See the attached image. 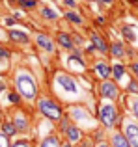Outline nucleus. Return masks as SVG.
<instances>
[{
    "instance_id": "f257e3e1",
    "label": "nucleus",
    "mask_w": 138,
    "mask_h": 147,
    "mask_svg": "<svg viewBox=\"0 0 138 147\" xmlns=\"http://www.w3.org/2000/svg\"><path fill=\"white\" fill-rule=\"evenodd\" d=\"M17 90L19 93L22 95L24 99H34L36 97V82H34V78L28 75V73H19L17 75Z\"/></svg>"
},
{
    "instance_id": "f03ea898",
    "label": "nucleus",
    "mask_w": 138,
    "mask_h": 147,
    "mask_svg": "<svg viewBox=\"0 0 138 147\" xmlns=\"http://www.w3.org/2000/svg\"><path fill=\"white\" fill-rule=\"evenodd\" d=\"M37 106H39L41 114H43L45 117H49L51 121H60V119H62V108H60L56 102H52V100L41 99Z\"/></svg>"
},
{
    "instance_id": "7ed1b4c3",
    "label": "nucleus",
    "mask_w": 138,
    "mask_h": 147,
    "mask_svg": "<svg viewBox=\"0 0 138 147\" xmlns=\"http://www.w3.org/2000/svg\"><path fill=\"white\" fill-rule=\"evenodd\" d=\"M99 119L105 127H112L116 123V108L112 104H103L99 108Z\"/></svg>"
},
{
    "instance_id": "20e7f679",
    "label": "nucleus",
    "mask_w": 138,
    "mask_h": 147,
    "mask_svg": "<svg viewBox=\"0 0 138 147\" xmlns=\"http://www.w3.org/2000/svg\"><path fill=\"white\" fill-rule=\"evenodd\" d=\"M125 138L131 144V147H138V125L133 121L125 123Z\"/></svg>"
},
{
    "instance_id": "39448f33",
    "label": "nucleus",
    "mask_w": 138,
    "mask_h": 147,
    "mask_svg": "<svg viewBox=\"0 0 138 147\" xmlns=\"http://www.w3.org/2000/svg\"><path fill=\"white\" fill-rule=\"evenodd\" d=\"M118 86L116 82H110V80H106V82L101 84V97H106V99H116L118 97Z\"/></svg>"
},
{
    "instance_id": "423d86ee",
    "label": "nucleus",
    "mask_w": 138,
    "mask_h": 147,
    "mask_svg": "<svg viewBox=\"0 0 138 147\" xmlns=\"http://www.w3.org/2000/svg\"><path fill=\"white\" fill-rule=\"evenodd\" d=\"M56 80H58V84H60V86H62L66 91H71V93H75V91H76V82L71 78V76H67V75H60Z\"/></svg>"
},
{
    "instance_id": "0eeeda50",
    "label": "nucleus",
    "mask_w": 138,
    "mask_h": 147,
    "mask_svg": "<svg viewBox=\"0 0 138 147\" xmlns=\"http://www.w3.org/2000/svg\"><path fill=\"white\" fill-rule=\"evenodd\" d=\"M37 45H39L43 50H47V52H51V50L54 49V43H52V39H51V37H47L45 34H39V36H37Z\"/></svg>"
},
{
    "instance_id": "6e6552de",
    "label": "nucleus",
    "mask_w": 138,
    "mask_h": 147,
    "mask_svg": "<svg viewBox=\"0 0 138 147\" xmlns=\"http://www.w3.org/2000/svg\"><path fill=\"white\" fill-rule=\"evenodd\" d=\"M56 41H58L64 49H67V50L73 49V41H71V36H69V34H64V32L58 34V36H56Z\"/></svg>"
},
{
    "instance_id": "1a4fd4ad",
    "label": "nucleus",
    "mask_w": 138,
    "mask_h": 147,
    "mask_svg": "<svg viewBox=\"0 0 138 147\" xmlns=\"http://www.w3.org/2000/svg\"><path fill=\"white\" fill-rule=\"evenodd\" d=\"M112 145L114 147H131V144L125 138V134H120V132H116L112 136Z\"/></svg>"
},
{
    "instance_id": "9d476101",
    "label": "nucleus",
    "mask_w": 138,
    "mask_h": 147,
    "mask_svg": "<svg viewBox=\"0 0 138 147\" xmlns=\"http://www.w3.org/2000/svg\"><path fill=\"white\" fill-rule=\"evenodd\" d=\"M95 73H97L101 78H108V75L112 73V69H110L106 63H97L95 65Z\"/></svg>"
},
{
    "instance_id": "9b49d317",
    "label": "nucleus",
    "mask_w": 138,
    "mask_h": 147,
    "mask_svg": "<svg viewBox=\"0 0 138 147\" xmlns=\"http://www.w3.org/2000/svg\"><path fill=\"white\" fill-rule=\"evenodd\" d=\"M66 134H67V140L71 142V144H75V142L80 140V130L76 129V127H69L66 130Z\"/></svg>"
},
{
    "instance_id": "f8f14e48",
    "label": "nucleus",
    "mask_w": 138,
    "mask_h": 147,
    "mask_svg": "<svg viewBox=\"0 0 138 147\" xmlns=\"http://www.w3.org/2000/svg\"><path fill=\"white\" fill-rule=\"evenodd\" d=\"M91 41H93V47L97 49V50H101V52H106L108 50V47H106V43H105V39L103 37H99V36H91Z\"/></svg>"
},
{
    "instance_id": "ddd939ff",
    "label": "nucleus",
    "mask_w": 138,
    "mask_h": 147,
    "mask_svg": "<svg viewBox=\"0 0 138 147\" xmlns=\"http://www.w3.org/2000/svg\"><path fill=\"white\" fill-rule=\"evenodd\" d=\"M9 37L13 41H17V43H26V41H28V36H26V34H22V32H19V30H11V32H9Z\"/></svg>"
},
{
    "instance_id": "4468645a",
    "label": "nucleus",
    "mask_w": 138,
    "mask_h": 147,
    "mask_svg": "<svg viewBox=\"0 0 138 147\" xmlns=\"http://www.w3.org/2000/svg\"><path fill=\"white\" fill-rule=\"evenodd\" d=\"M110 52H112L114 58H123L125 56V49H123L121 43H114L112 47H110Z\"/></svg>"
},
{
    "instance_id": "2eb2a0df",
    "label": "nucleus",
    "mask_w": 138,
    "mask_h": 147,
    "mask_svg": "<svg viewBox=\"0 0 138 147\" xmlns=\"http://www.w3.org/2000/svg\"><path fill=\"white\" fill-rule=\"evenodd\" d=\"M15 127H17V130H26L28 121L24 119V115H22V114H15Z\"/></svg>"
},
{
    "instance_id": "dca6fc26",
    "label": "nucleus",
    "mask_w": 138,
    "mask_h": 147,
    "mask_svg": "<svg viewBox=\"0 0 138 147\" xmlns=\"http://www.w3.org/2000/svg\"><path fill=\"white\" fill-rule=\"evenodd\" d=\"M41 147H60V140L56 136H49L41 142Z\"/></svg>"
},
{
    "instance_id": "f3484780",
    "label": "nucleus",
    "mask_w": 138,
    "mask_h": 147,
    "mask_svg": "<svg viewBox=\"0 0 138 147\" xmlns=\"http://www.w3.org/2000/svg\"><path fill=\"white\" fill-rule=\"evenodd\" d=\"M2 130H4V134H6V136H13V134L17 132V127H15V123H4Z\"/></svg>"
},
{
    "instance_id": "a211bd4d",
    "label": "nucleus",
    "mask_w": 138,
    "mask_h": 147,
    "mask_svg": "<svg viewBox=\"0 0 138 147\" xmlns=\"http://www.w3.org/2000/svg\"><path fill=\"white\" fill-rule=\"evenodd\" d=\"M41 15H43L45 19H49V21H54V19H58V13H56V11H52L51 7H43V9H41Z\"/></svg>"
},
{
    "instance_id": "6ab92c4d",
    "label": "nucleus",
    "mask_w": 138,
    "mask_h": 147,
    "mask_svg": "<svg viewBox=\"0 0 138 147\" xmlns=\"http://www.w3.org/2000/svg\"><path fill=\"white\" fill-rule=\"evenodd\" d=\"M123 73H125L123 65L118 63V65H114V67H112V75H114V78H116V80H120L121 76H123Z\"/></svg>"
},
{
    "instance_id": "aec40b11",
    "label": "nucleus",
    "mask_w": 138,
    "mask_h": 147,
    "mask_svg": "<svg viewBox=\"0 0 138 147\" xmlns=\"http://www.w3.org/2000/svg\"><path fill=\"white\" fill-rule=\"evenodd\" d=\"M66 19H67V21H71V22H75V24H80V22H82V19H80L76 13H73V11H67Z\"/></svg>"
},
{
    "instance_id": "412c9836",
    "label": "nucleus",
    "mask_w": 138,
    "mask_h": 147,
    "mask_svg": "<svg viewBox=\"0 0 138 147\" xmlns=\"http://www.w3.org/2000/svg\"><path fill=\"white\" fill-rule=\"evenodd\" d=\"M121 32L127 41H135V34H133V30H129V26H121Z\"/></svg>"
},
{
    "instance_id": "4be33fe9",
    "label": "nucleus",
    "mask_w": 138,
    "mask_h": 147,
    "mask_svg": "<svg viewBox=\"0 0 138 147\" xmlns=\"http://www.w3.org/2000/svg\"><path fill=\"white\" fill-rule=\"evenodd\" d=\"M19 4H21L22 7H36V0H19Z\"/></svg>"
},
{
    "instance_id": "5701e85b",
    "label": "nucleus",
    "mask_w": 138,
    "mask_h": 147,
    "mask_svg": "<svg viewBox=\"0 0 138 147\" xmlns=\"http://www.w3.org/2000/svg\"><path fill=\"white\" fill-rule=\"evenodd\" d=\"M127 90L131 91V93H138V82H136V80H131L129 86H127Z\"/></svg>"
},
{
    "instance_id": "b1692460",
    "label": "nucleus",
    "mask_w": 138,
    "mask_h": 147,
    "mask_svg": "<svg viewBox=\"0 0 138 147\" xmlns=\"http://www.w3.org/2000/svg\"><path fill=\"white\" fill-rule=\"evenodd\" d=\"M0 147H9V142H7L6 134H0Z\"/></svg>"
},
{
    "instance_id": "393cba45",
    "label": "nucleus",
    "mask_w": 138,
    "mask_h": 147,
    "mask_svg": "<svg viewBox=\"0 0 138 147\" xmlns=\"http://www.w3.org/2000/svg\"><path fill=\"white\" fill-rule=\"evenodd\" d=\"M7 100H9L11 104H17L19 102V95L17 93H9V95H7Z\"/></svg>"
},
{
    "instance_id": "a878e982",
    "label": "nucleus",
    "mask_w": 138,
    "mask_h": 147,
    "mask_svg": "<svg viewBox=\"0 0 138 147\" xmlns=\"http://www.w3.org/2000/svg\"><path fill=\"white\" fill-rule=\"evenodd\" d=\"M133 112H135V115L138 117V100H135V102H133Z\"/></svg>"
},
{
    "instance_id": "bb28decb",
    "label": "nucleus",
    "mask_w": 138,
    "mask_h": 147,
    "mask_svg": "<svg viewBox=\"0 0 138 147\" xmlns=\"http://www.w3.org/2000/svg\"><path fill=\"white\" fill-rule=\"evenodd\" d=\"M11 147H28V144L26 142H17V144H13Z\"/></svg>"
},
{
    "instance_id": "cd10ccee",
    "label": "nucleus",
    "mask_w": 138,
    "mask_h": 147,
    "mask_svg": "<svg viewBox=\"0 0 138 147\" xmlns=\"http://www.w3.org/2000/svg\"><path fill=\"white\" fill-rule=\"evenodd\" d=\"M131 69H133V73L136 75V78H138V63H133V65H131Z\"/></svg>"
},
{
    "instance_id": "c85d7f7f",
    "label": "nucleus",
    "mask_w": 138,
    "mask_h": 147,
    "mask_svg": "<svg viewBox=\"0 0 138 147\" xmlns=\"http://www.w3.org/2000/svg\"><path fill=\"white\" fill-rule=\"evenodd\" d=\"M64 4H66V6H75V0H64Z\"/></svg>"
},
{
    "instance_id": "c756f323",
    "label": "nucleus",
    "mask_w": 138,
    "mask_h": 147,
    "mask_svg": "<svg viewBox=\"0 0 138 147\" xmlns=\"http://www.w3.org/2000/svg\"><path fill=\"white\" fill-rule=\"evenodd\" d=\"M6 24L7 26H13L15 24V19H6Z\"/></svg>"
},
{
    "instance_id": "7c9ffc66",
    "label": "nucleus",
    "mask_w": 138,
    "mask_h": 147,
    "mask_svg": "<svg viewBox=\"0 0 138 147\" xmlns=\"http://www.w3.org/2000/svg\"><path fill=\"white\" fill-rule=\"evenodd\" d=\"M7 56V50H4L2 47H0V58H6Z\"/></svg>"
},
{
    "instance_id": "2f4dec72",
    "label": "nucleus",
    "mask_w": 138,
    "mask_h": 147,
    "mask_svg": "<svg viewBox=\"0 0 138 147\" xmlns=\"http://www.w3.org/2000/svg\"><path fill=\"white\" fill-rule=\"evenodd\" d=\"M2 91H4V84L0 82V93H2Z\"/></svg>"
},
{
    "instance_id": "473e14b6",
    "label": "nucleus",
    "mask_w": 138,
    "mask_h": 147,
    "mask_svg": "<svg viewBox=\"0 0 138 147\" xmlns=\"http://www.w3.org/2000/svg\"><path fill=\"white\" fill-rule=\"evenodd\" d=\"M101 2H105V4H112V0H101Z\"/></svg>"
},
{
    "instance_id": "72a5a7b5",
    "label": "nucleus",
    "mask_w": 138,
    "mask_h": 147,
    "mask_svg": "<svg viewBox=\"0 0 138 147\" xmlns=\"http://www.w3.org/2000/svg\"><path fill=\"white\" fill-rule=\"evenodd\" d=\"M80 147H91V145H90V144H82Z\"/></svg>"
},
{
    "instance_id": "f704fd0d",
    "label": "nucleus",
    "mask_w": 138,
    "mask_h": 147,
    "mask_svg": "<svg viewBox=\"0 0 138 147\" xmlns=\"http://www.w3.org/2000/svg\"><path fill=\"white\" fill-rule=\"evenodd\" d=\"M97 147H108V145H106V144H99Z\"/></svg>"
},
{
    "instance_id": "c9c22d12",
    "label": "nucleus",
    "mask_w": 138,
    "mask_h": 147,
    "mask_svg": "<svg viewBox=\"0 0 138 147\" xmlns=\"http://www.w3.org/2000/svg\"><path fill=\"white\" fill-rule=\"evenodd\" d=\"M64 147H71V145H64Z\"/></svg>"
},
{
    "instance_id": "e433bc0d",
    "label": "nucleus",
    "mask_w": 138,
    "mask_h": 147,
    "mask_svg": "<svg viewBox=\"0 0 138 147\" xmlns=\"http://www.w3.org/2000/svg\"><path fill=\"white\" fill-rule=\"evenodd\" d=\"M88 2H90V0H88Z\"/></svg>"
}]
</instances>
